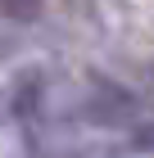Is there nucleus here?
Here are the masks:
<instances>
[{"label":"nucleus","instance_id":"obj_1","mask_svg":"<svg viewBox=\"0 0 154 158\" xmlns=\"http://www.w3.org/2000/svg\"><path fill=\"white\" fill-rule=\"evenodd\" d=\"M136 113H141V104H136V95H131L127 86H118V81H109V77L91 73L86 118H91L95 127H131V122H136Z\"/></svg>","mask_w":154,"mask_h":158},{"label":"nucleus","instance_id":"obj_2","mask_svg":"<svg viewBox=\"0 0 154 158\" xmlns=\"http://www.w3.org/2000/svg\"><path fill=\"white\" fill-rule=\"evenodd\" d=\"M41 104H46V77L41 68H27V73L14 77V90H9V109L18 122H36L41 118Z\"/></svg>","mask_w":154,"mask_h":158},{"label":"nucleus","instance_id":"obj_3","mask_svg":"<svg viewBox=\"0 0 154 158\" xmlns=\"http://www.w3.org/2000/svg\"><path fill=\"white\" fill-rule=\"evenodd\" d=\"M46 14V0H0V18H9V23H36Z\"/></svg>","mask_w":154,"mask_h":158},{"label":"nucleus","instance_id":"obj_4","mask_svg":"<svg viewBox=\"0 0 154 158\" xmlns=\"http://www.w3.org/2000/svg\"><path fill=\"white\" fill-rule=\"evenodd\" d=\"M131 149L154 158V122H131Z\"/></svg>","mask_w":154,"mask_h":158},{"label":"nucleus","instance_id":"obj_5","mask_svg":"<svg viewBox=\"0 0 154 158\" xmlns=\"http://www.w3.org/2000/svg\"><path fill=\"white\" fill-rule=\"evenodd\" d=\"M150 81H154V63H150Z\"/></svg>","mask_w":154,"mask_h":158}]
</instances>
